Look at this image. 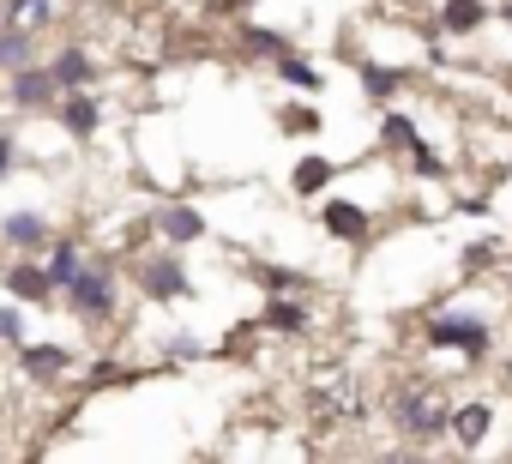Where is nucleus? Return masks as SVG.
I'll use <instances>...</instances> for the list:
<instances>
[{"mask_svg": "<svg viewBox=\"0 0 512 464\" xmlns=\"http://www.w3.org/2000/svg\"><path fill=\"white\" fill-rule=\"evenodd\" d=\"M392 422H398L410 440H434V434H446V428H452V404H446L440 380H428V374L398 380V386H392Z\"/></svg>", "mask_w": 512, "mask_h": 464, "instance_id": "obj_1", "label": "nucleus"}, {"mask_svg": "<svg viewBox=\"0 0 512 464\" xmlns=\"http://www.w3.org/2000/svg\"><path fill=\"white\" fill-rule=\"evenodd\" d=\"M428 344H434V350L488 356L494 332H488V320H482V314H470V308H446V314H434V320H428Z\"/></svg>", "mask_w": 512, "mask_h": 464, "instance_id": "obj_2", "label": "nucleus"}, {"mask_svg": "<svg viewBox=\"0 0 512 464\" xmlns=\"http://www.w3.org/2000/svg\"><path fill=\"white\" fill-rule=\"evenodd\" d=\"M139 284H145V296H151V302H175V296H187V290H193V284H187V272H181V260H145Z\"/></svg>", "mask_w": 512, "mask_h": 464, "instance_id": "obj_3", "label": "nucleus"}, {"mask_svg": "<svg viewBox=\"0 0 512 464\" xmlns=\"http://www.w3.org/2000/svg\"><path fill=\"white\" fill-rule=\"evenodd\" d=\"M67 290H73V308H79V314H91V320H103V314L115 308V284H109L103 272H79Z\"/></svg>", "mask_w": 512, "mask_h": 464, "instance_id": "obj_4", "label": "nucleus"}, {"mask_svg": "<svg viewBox=\"0 0 512 464\" xmlns=\"http://www.w3.org/2000/svg\"><path fill=\"white\" fill-rule=\"evenodd\" d=\"M326 229H332L338 242H368V211L350 205V199H332L326 205Z\"/></svg>", "mask_w": 512, "mask_h": 464, "instance_id": "obj_5", "label": "nucleus"}, {"mask_svg": "<svg viewBox=\"0 0 512 464\" xmlns=\"http://www.w3.org/2000/svg\"><path fill=\"white\" fill-rule=\"evenodd\" d=\"M476 25H488V0H446V7H440V31L470 37Z\"/></svg>", "mask_w": 512, "mask_h": 464, "instance_id": "obj_6", "label": "nucleus"}, {"mask_svg": "<svg viewBox=\"0 0 512 464\" xmlns=\"http://www.w3.org/2000/svg\"><path fill=\"white\" fill-rule=\"evenodd\" d=\"M55 91H61V79H55V73H43V67H25V73L13 79V97H19L25 109H43V103H55Z\"/></svg>", "mask_w": 512, "mask_h": 464, "instance_id": "obj_7", "label": "nucleus"}, {"mask_svg": "<svg viewBox=\"0 0 512 464\" xmlns=\"http://www.w3.org/2000/svg\"><path fill=\"white\" fill-rule=\"evenodd\" d=\"M488 428H494V404H464V410H452V434H458V446H482Z\"/></svg>", "mask_w": 512, "mask_h": 464, "instance_id": "obj_8", "label": "nucleus"}, {"mask_svg": "<svg viewBox=\"0 0 512 464\" xmlns=\"http://www.w3.org/2000/svg\"><path fill=\"white\" fill-rule=\"evenodd\" d=\"M163 236H169L175 248H181V242H199V236H205V217H199L193 205H169V211H163Z\"/></svg>", "mask_w": 512, "mask_h": 464, "instance_id": "obj_9", "label": "nucleus"}, {"mask_svg": "<svg viewBox=\"0 0 512 464\" xmlns=\"http://www.w3.org/2000/svg\"><path fill=\"white\" fill-rule=\"evenodd\" d=\"M7 242H13V248H43V242H49V217L13 211V217H7Z\"/></svg>", "mask_w": 512, "mask_h": 464, "instance_id": "obj_10", "label": "nucleus"}, {"mask_svg": "<svg viewBox=\"0 0 512 464\" xmlns=\"http://www.w3.org/2000/svg\"><path fill=\"white\" fill-rule=\"evenodd\" d=\"M7 290H13L19 302H43V296L55 290V278H49L43 266H13V272H7Z\"/></svg>", "mask_w": 512, "mask_h": 464, "instance_id": "obj_11", "label": "nucleus"}, {"mask_svg": "<svg viewBox=\"0 0 512 464\" xmlns=\"http://www.w3.org/2000/svg\"><path fill=\"white\" fill-rule=\"evenodd\" d=\"M61 121H67V133H73V139H91V133H97V103L73 91V97L61 103Z\"/></svg>", "mask_w": 512, "mask_h": 464, "instance_id": "obj_12", "label": "nucleus"}, {"mask_svg": "<svg viewBox=\"0 0 512 464\" xmlns=\"http://www.w3.org/2000/svg\"><path fill=\"white\" fill-rule=\"evenodd\" d=\"M31 55H37V43H31V31H25V25H13L7 37H0V67L25 73V67H31Z\"/></svg>", "mask_w": 512, "mask_h": 464, "instance_id": "obj_13", "label": "nucleus"}, {"mask_svg": "<svg viewBox=\"0 0 512 464\" xmlns=\"http://www.w3.org/2000/svg\"><path fill=\"white\" fill-rule=\"evenodd\" d=\"M67 362H73V356H67V350H49V344H43V350H25V374H31V380H55Z\"/></svg>", "mask_w": 512, "mask_h": 464, "instance_id": "obj_14", "label": "nucleus"}, {"mask_svg": "<svg viewBox=\"0 0 512 464\" xmlns=\"http://www.w3.org/2000/svg\"><path fill=\"white\" fill-rule=\"evenodd\" d=\"M49 73H55V79H61V91H79V85H85V79H91V61H85V55H79V49H67V55H61V61H55V67H49Z\"/></svg>", "mask_w": 512, "mask_h": 464, "instance_id": "obj_15", "label": "nucleus"}, {"mask_svg": "<svg viewBox=\"0 0 512 464\" xmlns=\"http://www.w3.org/2000/svg\"><path fill=\"white\" fill-rule=\"evenodd\" d=\"M332 175H338V169H332L326 157H302V163H296V193H320Z\"/></svg>", "mask_w": 512, "mask_h": 464, "instance_id": "obj_16", "label": "nucleus"}, {"mask_svg": "<svg viewBox=\"0 0 512 464\" xmlns=\"http://www.w3.org/2000/svg\"><path fill=\"white\" fill-rule=\"evenodd\" d=\"M79 272H85V266H79V248H73V242H61V248H55V260H49V278H55V284H73Z\"/></svg>", "mask_w": 512, "mask_h": 464, "instance_id": "obj_17", "label": "nucleus"}, {"mask_svg": "<svg viewBox=\"0 0 512 464\" xmlns=\"http://www.w3.org/2000/svg\"><path fill=\"white\" fill-rule=\"evenodd\" d=\"M278 73H284L290 85H302V91H320V73H314L308 61H296V55H278Z\"/></svg>", "mask_w": 512, "mask_h": 464, "instance_id": "obj_18", "label": "nucleus"}, {"mask_svg": "<svg viewBox=\"0 0 512 464\" xmlns=\"http://www.w3.org/2000/svg\"><path fill=\"white\" fill-rule=\"evenodd\" d=\"M386 145L392 151H422V139H416V127L404 115H386Z\"/></svg>", "mask_w": 512, "mask_h": 464, "instance_id": "obj_19", "label": "nucleus"}, {"mask_svg": "<svg viewBox=\"0 0 512 464\" xmlns=\"http://www.w3.org/2000/svg\"><path fill=\"white\" fill-rule=\"evenodd\" d=\"M49 19V0H13V25H25V31H37Z\"/></svg>", "mask_w": 512, "mask_h": 464, "instance_id": "obj_20", "label": "nucleus"}, {"mask_svg": "<svg viewBox=\"0 0 512 464\" xmlns=\"http://www.w3.org/2000/svg\"><path fill=\"white\" fill-rule=\"evenodd\" d=\"M362 85H368V97H392V91H398V73H386V67H362Z\"/></svg>", "mask_w": 512, "mask_h": 464, "instance_id": "obj_21", "label": "nucleus"}, {"mask_svg": "<svg viewBox=\"0 0 512 464\" xmlns=\"http://www.w3.org/2000/svg\"><path fill=\"white\" fill-rule=\"evenodd\" d=\"M266 320H272V326H284V332H302V326H308V314H302V308H290V302H272V308H266Z\"/></svg>", "mask_w": 512, "mask_h": 464, "instance_id": "obj_22", "label": "nucleus"}, {"mask_svg": "<svg viewBox=\"0 0 512 464\" xmlns=\"http://www.w3.org/2000/svg\"><path fill=\"white\" fill-rule=\"evenodd\" d=\"M247 49H260V55H290V43L278 31H247Z\"/></svg>", "mask_w": 512, "mask_h": 464, "instance_id": "obj_23", "label": "nucleus"}, {"mask_svg": "<svg viewBox=\"0 0 512 464\" xmlns=\"http://www.w3.org/2000/svg\"><path fill=\"white\" fill-rule=\"evenodd\" d=\"M260 278H266V290H278V296H284V290H296V284H302V278H296V272H284V266H266V272H260Z\"/></svg>", "mask_w": 512, "mask_h": 464, "instance_id": "obj_24", "label": "nucleus"}, {"mask_svg": "<svg viewBox=\"0 0 512 464\" xmlns=\"http://www.w3.org/2000/svg\"><path fill=\"white\" fill-rule=\"evenodd\" d=\"M0 332H7V338H19V314H13V308H0Z\"/></svg>", "mask_w": 512, "mask_h": 464, "instance_id": "obj_25", "label": "nucleus"}, {"mask_svg": "<svg viewBox=\"0 0 512 464\" xmlns=\"http://www.w3.org/2000/svg\"><path fill=\"white\" fill-rule=\"evenodd\" d=\"M7 163H13V139L0 133V175H7Z\"/></svg>", "mask_w": 512, "mask_h": 464, "instance_id": "obj_26", "label": "nucleus"}, {"mask_svg": "<svg viewBox=\"0 0 512 464\" xmlns=\"http://www.w3.org/2000/svg\"><path fill=\"white\" fill-rule=\"evenodd\" d=\"M500 13H506V25H512V0H506V7H500Z\"/></svg>", "mask_w": 512, "mask_h": 464, "instance_id": "obj_27", "label": "nucleus"}, {"mask_svg": "<svg viewBox=\"0 0 512 464\" xmlns=\"http://www.w3.org/2000/svg\"><path fill=\"white\" fill-rule=\"evenodd\" d=\"M235 7H253V0H235Z\"/></svg>", "mask_w": 512, "mask_h": 464, "instance_id": "obj_28", "label": "nucleus"}]
</instances>
